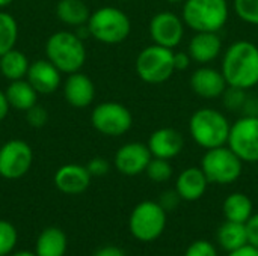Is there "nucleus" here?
Here are the masks:
<instances>
[{
    "label": "nucleus",
    "instance_id": "f257e3e1",
    "mask_svg": "<svg viewBox=\"0 0 258 256\" xmlns=\"http://www.w3.org/2000/svg\"><path fill=\"white\" fill-rule=\"evenodd\" d=\"M221 71L231 88L249 91L258 84V47L251 41L233 42L222 56Z\"/></svg>",
    "mask_w": 258,
    "mask_h": 256
},
{
    "label": "nucleus",
    "instance_id": "f03ea898",
    "mask_svg": "<svg viewBox=\"0 0 258 256\" xmlns=\"http://www.w3.org/2000/svg\"><path fill=\"white\" fill-rule=\"evenodd\" d=\"M230 130L231 124L227 116L212 107L198 109L189 121L190 137L206 151L227 145Z\"/></svg>",
    "mask_w": 258,
    "mask_h": 256
},
{
    "label": "nucleus",
    "instance_id": "7ed1b4c3",
    "mask_svg": "<svg viewBox=\"0 0 258 256\" xmlns=\"http://www.w3.org/2000/svg\"><path fill=\"white\" fill-rule=\"evenodd\" d=\"M47 59L65 74L80 71L86 60V48L77 33L60 30L53 33L45 44Z\"/></svg>",
    "mask_w": 258,
    "mask_h": 256
},
{
    "label": "nucleus",
    "instance_id": "20e7f679",
    "mask_svg": "<svg viewBox=\"0 0 258 256\" xmlns=\"http://www.w3.org/2000/svg\"><path fill=\"white\" fill-rule=\"evenodd\" d=\"M227 0H184L181 18L194 32H219L228 21Z\"/></svg>",
    "mask_w": 258,
    "mask_h": 256
},
{
    "label": "nucleus",
    "instance_id": "39448f33",
    "mask_svg": "<svg viewBox=\"0 0 258 256\" xmlns=\"http://www.w3.org/2000/svg\"><path fill=\"white\" fill-rule=\"evenodd\" d=\"M86 26L92 38L107 45L124 42L132 30L127 14L113 6H104L92 12Z\"/></svg>",
    "mask_w": 258,
    "mask_h": 256
},
{
    "label": "nucleus",
    "instance_id": "423d86ee",
    "mask_svg": "<svg viewBox=\"0 0 258 256\" xmlns=\"http://www.w3.org/2000/svg\"><path fill=\"white\" fill-rule=\"evenodd\" d=\"M168 213L157 201H144L138 204L128 219L130 234L142 243H153L162 237L166 229Z\"/></svg>",
    "mask_w": 258,
    "mask_h": 256
},
{
    "label": "nucleus",
    "instance_id": "0eeeda50",
    "mask_svg": "<svg viewBox=\"0 0 258 256\" xmlns=\"http://www.w3.org/2000/svg\"><path fill=\"white\" fill-rule=\"evenodd\" d=\"M210 184L228 186L236 183L243 170V161L227 146L207 149L200 166Z\"/></svg>",
    "mask_w": 258,
    "mask_h": 256
},
{
    "label": "nucleus",
    "instance_id": "6e6552de",
    "mask_svg": "<svg viewBox=\"0 0 258 256\" xmlns=\"http://www.w3.org/2000/svg\"><path fill=\"white\" fill-rule=\"evenodd\" d=\"M136 72L139 78L150 84H160L169 80L175 71L174 50L151 44L141 50L136 57Z\"/></svg>",
    "mask_w": 258,
    "mask_h": 256
},
{
    "label": "nucleus",
    "instance_id": "1a4fd4ad",
    "mask_svg": "<svg viewBox=\"0 0 258 256\" xmlns=\"http://www.w3.org/2000/svg\"><path fill=\"white\" fill-rule=\"evenodd\" d=\"M92 127L107 137H119L133 125L132 112L119 103L107 101L98 104L91 113Z\"/></svg>",
    "mask_w": 258,
    "mask_h": 256
},
{
    "label": "nucleus",
    "instance_id": "9d476101",
    "mask_svg": "<svg viewBox=\"0 0 258 256\" xmlns=\"http://www.w3.org/2000/svg\"><path fill=\"white\" fill-rule=\"evenodd\" d=\"M227 146L243 161L258 163V116H242L230 130Z\"/></svg>",
    "mask_w": 258,
    "mask_h": 256
},
{
    "label": "nucleus",
    "instance_id": "9b49d317",
    "mask_svg": "<svg viewBox=\"0 0 258 256\" xmlns=\"http://www.w3.org/2000/svg\"><path fill=\"white\" fill-rule=\"evenodd\" d=\"M33 163V151L27 142L14 139L0 148V177L5 180H20Z\"/></svg>",
    "mask_w": 258,
    "mask_h": 256
},
{
    "label": "nucleus",
    "instance_id": "f8f14e48",
    "mask_svg": "<svg viewBox=\"0 0 258 256\" xmlns=\"http://www.w3.org/2000/svg\"><path fill=\"white\" fill-rule=\"evenodd\" d=\"M184 26L186 24L181 17L171 11H162L150 20L148 30L153 44L174 50L184 38Z\"/></svg>",
    "mask_w": 258,
    "mask_h": 256
},
{
    "label": "nucleus",
    "instance_id": "ddd939ff",
    "mask_svg": "<svg viewBox=\"0 0 258 256\" xmlns=\"http://www.w3.org/2000/svg\"><path fill=\"white\" fill-rule=\"evenodd\" d=\"M153 155L148 145L141 142H130L122 145L113 158L116 170L125 177H136L145 172Z\"/></svg>",
    "mask_w": 258,
    "mask_h": 256
},
{
    "label": "nucleus",
    "instance_id": "4468645a",
    "mask_svg": "<svg viewBox=\"0 0 258 256\" xmlns=\"http://www.w3.org/2000/svg\"><path fill=\"white\" fill-rule=\"evenodd\" d=\"M190 88L204 100H216L224 95L228 84L221 69L201 65L190 75Z\"/></svg>",
    "mask_w": 258,
    "mask_h": 256
},
{
    "label": "nucleus",
    "instance_id": "2eb2a0df",
    "mask_svg": "<svg viewBox=\"0 0 258 256\" xmlns=\"http://www.w3.org/2000/svg\"><path fill=\"white\" fill-rule=\"evenodd\" d=\"M147 145L153 157L172 160L183 151L184 137L178 130L172 127H163L153 131Z\"/></svg>",
    "mask_w": 258,
    "mask_h": 256
},
{
    "label": "nucleus",
    "instance_id": "dca6fc26",
    "mask_svg": "<svg viewBox=\"0 0 258 256\" xmlns=\"http://www.w3.org/2000/svg\"><path fill=\"white\" fill-rule=\"evenodd\" d=\"M187 53L192 62L209 65L222 53V39L219 32H195L189 41Z\"/></svg>",
    "mask_w": 258,
    "mask_h": 256
},
{
    "label": "nucleus",
    "instance_id": "f3484780",
    "mask_svg": "<svg viewBox=\"0 0 258 256\" xmlns=\"http://www.w3.org/2000/svg\"><path fill=\"white\" fill-rule=\"evenodd\" d=\"M91 174L86 166L65 164L54 174V186L65 195H80L91 184Z\"/></svg>",
    "mask_w": 258,
    "mask_h": 256
},
{
    "label": "nucleus",
    "instance_id": "a211bd4d",
    "mask_svg": "<svg viewBox=\"0 0 258 256\" xmlns=\"http://www.w3.org/2000/svg\"><path fill=\"white\" fill-rule=\"evenodd\" d=\"M26 77L38 94H51L60 84V71L48 59L30 63Z\"/></svg>",
    "mask_w": 258,
    "mask_h": 256
},
{
    "label": "nucleus",
    "instance_id": "6ab92c4d",
    "mask_svg": "<svg viewBox=\"0 0 258 256\" xmlns=\"http://www.w3.org/2000/svg\"><path fill=\"white\" fill-rule=\"evenodd\" d=\"M63 97L70 106L83 109L94 101L95 86L88 75L77 71L68 75L63 86Z\"/></svg>",
    "mask_w": 258,
    "mask_h": 256
},
{
    "label": "nucleus",
    "instance_id": "aec40b11",
    "mask_svg": "<svg viewBox=\"0 0 258 256\" xmlns=\"http://www.w3.org/2000/svg\"><path fill=\"white\" fill-rule=\"evenodd\" d=\"M209 184L210 183L204 175L203 169L192 166L180 172L175 181V190L180 195L181 201L194 202L204 196Z\"/></svg>",
    "mask_w": 258,
    "mask_h": 256
},
{
    "label": "nucleus",
    "instance_id": "412c9836",
    "mask_svg": "<svg viewBox=\"0 0 258 256\" xmlns=\"http://www.w3.org/2000/svg\"><path fill=\"white\" fill-rule=\"evenodd\" d=\"M216 240H218L219 247L224 252L230 253L233 250H237L248 244L246 225L225 220L216 232Z\"/></svg>",
    "mask_w": 258,
    "mask_h": 256
},
{
    "label": "nucleus",
    "instance_id": "4be33fe9",
    "mask_svg": "<svg viewBox=\"0 0 258 256\" xmlns=\"http://www.w3.org/2000/svg\"><path fill=\"white\" fill-rule=\"evenodd\" d=\"M67 246L68 240L65 232L59 228L50 226L38 235L35 253L38 256H63Z\"/></svg>",
    "mask_w": 258,
    "mask_h": 256
},
{
    "label": "nucleus",
    "instance_id": "5701e85b",
    "mask_svg": "<svg viewBox=\"0 0 258 256\" xmlns=\"http://www.w3.org/2000/svg\"><path fill=\"white\" fill-rule=\"evenodd\" d=\"M222 213L225 216V220L246 225V222L254 214V205L249 196L240 192H234L225 198L222 204Z\"/></svg>",
    "mask_w": 258,
    "mask_h": 256
},
{
    "label": "nucleus",
    "instance_id": "b1692460",
    "mask_svg": "<svg viewBox=\"0 0 258 256\" xmlns=\"http://www.w3.org/2000/svg\"><path fill=\"white\" fill-rule=\"evenodd\" d=\"M5 95L11 107L17 110H29L30 107L36 104L38 92L33 89V86L27 80L21 78V80L11 81Z\"/></svg>",
    "mask_w": 258,
    "mask_h": 256
},
{
    "label": "nucleus",
    "instance_id": "393cba45",
    "mask_svg": "<svg viewBox=\"0 0 258 256\" xmlns=\"http://www.w3.org/2000/svg\"><path fill=\"white\" fill-rule=\"evenodd\" d=\"M57 18L68 26H83L88 23L91 12L85 0H60L56 6Z\"/></svg>",
    "mask_w": 258,
    "mask_h": 256
},
{
    "label": "nucleus",
    "instance_id": "a878e982",
    "mask_svg": "<svg viewBox=\"0 0 258 256\" xmlns=\"http://www.w3.org/2000/svg\"><path fill=\"white\" fill-rule=\"evenodd\" d=\"M29 66H30V63H29L27 57L15 48L9 50L0 56V72L5 78H8L11 81L24 78L27 75Z\"/></svg>",
    "mask_w": 258,
    "mask_h": 256
},
{
    "label": "nucleus",
    "instance_id": "bb28decb",
    "mask_svg": "<svg viewBox=\"0 0 258 256\" xmlns=\"http://www.w3.org/2000/svg\"><path fill=\"white\" fill-rule=\"evenodd\" d=\"M18 38V26L11 14L0 12V56L12 50Z\"/></svg>",
    "mask_w": 258,
    "mask_h": 256
},
{
    "label": "nucleus",
    "instance_id": "cd10ccee",
    "mask_svg": "<svg viewBox=\"0 0 258 256\" xmlns=\"http://www.w3.org/2000/svg\"><path fill=\"white\" fill-rule=\"evenodd\" d=\"M145 174L147 177L153 181V183H166L172 178V166L169 163V160H165V158H157V157H153L151 161L148 163L147 169H145Z\"/></svg>",
    "mask_w": 258,
    "mask_h": 256
},
{
    "label": "nucleus",
    "instance_id": "c85d7f7f",
    "mask_svg": "<svg viewBox=\"0 0 258 256\" xmlns=\"http://www.w3.org/2000/svg\"><path fill=\"white\" fill-rule=\"evenodd\" d=\"M18 241L15 226L8 220H0V256H9Z\"/></svg>",
    "mask_w": 258,
    "mask_h": 256
},
{
    "label": "nucleus",
    "instance_id": "c756f323",
    "mask_svg": "<svg viewBox=\"0 0 258 256\" xmlns=\"http://www.w3.org/2000/svg\"><path fill=\"white\" fill-rule=\"evenodd\" d=\"M236 15L252 26H258V0H234Z\"/></svg>",
    "mask_w": 258,
    "mask_h": 256
},
{
    "label": "nucleus",
    "instance_id": "7c9ffc66",
    "mask_svg": "<svg viewBox=\"0 0 258 256\" xmlns=\"http://www.w3.org/2000/svg\"><path fill=\"white\" fill-rule=\"evenodd\" d=\"M222 98H224V106H225L228 110L234 112V110H242V109H243L248 95H246V91H245V89H239V88H231V86H228V88L225 89Z\"/></svg>",
    "mask_w": 258,
    "mask_h": 256
},
{
    "label": "nucleus",
    "instance_id": "2f4dec72",
    "mask_svg": "<svg viewBox=\"0 0 258 256\" xmlns=\"http://www.w3.org/2000/svg\"><path fill=\"white\" fill-rule=\"evenodd\" d=\"M184 256H219V253L213 243L207 240H197L186 249Z\"/></svg>",
    "mask_w": 258,
    "mask_h": 256
},
{
    "label": "nucleus",
    "instance_id": "473e14b6",
    "mask_svg": "<svg viewBox=\"0 0 258 256\" xmlns=\"http://www.w3.org/2000/svg\"><path fill=\"white\" fill-rule=\"evenodd\" d=\"M26 119H27V122H29L30 127L41 128V127H44L47 124L48 115H47V112H45V109L42 106L35 104L29 110H26Z\"/></svg>",
    "mask_w": 258,
    "mask_h": 256
},
{
    "label": "nucleus",
    "instance_id": "72a5a7b5",
    "mask_svg": "<svg viewBox=\"0 0 258 256\" xmlns=\"http://www.w3.org/2000/svg\"><path fill=\"white\" fill-rule=\"evenodd\" d=\"M157 202L160 204V207H162L166 213H169V211L175 210V208L180 205L181 198H180V195L177 193V190L174 189V190H166V192H163V193L159 196V201H157Z\"/></svg>",
    "mask_w": 258,
    "mask_h": 256
},
{
    "label": "nucleus",
    "instance_id": "f704fd0d",
    "mask_svg": "<svg viewBox=\"0 0 258 256\" xmlns=\"http://www.w3.org/2000/svg\"><path fill=\"white\" fill-rule=\"evenodd\" d=\"M86 169L89 170L91 177H104L110 170V164L106 158L95 157L86 164Z\"/></svg>",
    "mask_w": 258,
    "mask_h": 256
},
{
    "label": "nucleus",
    "instance_id": "c9c22d12",
    "mask_svg": "<svg viewBox=\"0 0 258 256\" xmlns=\"http://www.w3.org/2000/svg\"><path fill=\"white\" fill-rule=\"evenodd\" d=\"M246 232H248V244L258 249V213L252 214L251 219L246 222Z\"/></svg>",
    "mask_w": 258,
    "mask_h": 256
},
{
    "label": "nucleus",
    "instance_id": "e433bc0d",
    "mask_svg": "<svg viewBox=\"0 0 258 256\" xmlns=\"http://www.w3.org/2000/svg\"><path fill=\"white\" fill-rule=\"evenodd\" d=\"M192 59L189 56L187 51H175L174 53V66H175V71H184L189 68Z\"/></svg>",
    "mask_w": 258,
    "mask_h": 256
},
{
    "label": "nucleus",
    "instance_id": "4c0bfd02",
    "mask_svg": "<svg viewBox=\"0 0 258 256\" xmlns=\"http://www.w3.org/2000/svg\"><path fill=\"white\" fill-rule=\"evenodd\" d=\"M242 112L245 116H258V98L248 97Z\"/></svg>",
    "mask_w": 258,
    "mask_h": 256
},
{
    "label": "nucleus",
    "instance_id": "58836bf2",
    "mask_svg": "<svg viewBox=\"0 0 258 256\" xmlns=\"http://www.w3.org/2000/svg\"><path fill=\"white\" fill-rule=\"evenodd\" d=\"M94 256H125V253L118 246H104V247H100L94 253Z\"/></svg>",
    "mask_w": 258,
    "mask_h": 256
},
{
    "label": "nucleus",
    "instance_id": "ea45409f",
    "mask_svg": "<svg viewBox=\"0 0 258 256\" xmlns=\"http://www.w3.org/2000/svg\"><path fill=\"white\" fill-rule=\"evenodd\" d=\"M227 256H258V249L251 246V244H246L237 250H233L230 253H227Z\"/></svg>",
    "mask_w": 258,
    "mask_h": 256
},
{
    "label": "nucleus",
    "instance_id": "a19ab883",
    "mask_svg": "<svg viewBox=\"0 0 258 256\" xmlns=\"http://www.w3.org/2000/svg\"><path fill=\"white\" fill-rule=\"evenodd\" d=\"M9 103H8V98L5 95V92L0 91V122L6 118L8 112H9Z\"/></svg>",
    "mask_w": 258,
    "mask_h": 256
},
{
    "label": "nucleus",
    "instance_id": "79ce46f5",
    "mask_svg": "<svg viewBox=\"0 0 258 256\" xmlns=\"http://www.w3.org/2000/svg\"><path fill=\"white\" fill-rule=\"evenodd\" d=\"M9 256H38L35 252H27V250H21V252H15V253H11Z\"/></svg>",
    "mask_w": 258,
    "mask_h": 256
},
{
    "label": "nucleus",
    "instance_id": "37998d69",
    "mask_svg": "<svg viewBox=\"0 0 258 256\" xmlns=\"http://www.w3.org/2000/svg\"><path fill=\"white\" fill-rule=\"evenodd\" d=\"M14 0H0V8H6L12 3Z\"/></svg>",
    "mask_w": 258,
    "mask_h": 256
},
{
    "label": "nucleus",
    "instance_id": "c03bdc74",
    "mask_svg": "<svg viewBox=\"0 0 258 256\" xmlns=\"http://www.w3.org/2000/svg\"><path fill=\"white\" fill-rule=\"evenodd\" d=\"M166 2H169V3H172V5H175V3H183L184 0H166Z\"/></svg>",
    "mask_w": 258,
    "mask_h": 256
},
{
    "label": "nucleus",
    "instance_id": "a18cd8bd",
    "mask_svg": "<svg viewBox=\"0 0 258 256\" xmlns=\"http://www.w3.org/2000/svg\"><path fill=\"white\" fill-rule=\"evenodd\" d=\"M122 2H127V0H122Z\"/></svg>",
    "mask_w": 258,
    "mask_h": 256
},
{
    "label": "nucleus",
    "instance_id": "49530a36",
    "mask_svg": "<svg viewBox=\"0 0 258 256\" xmlns=\"http://www.w3.org/2000/svg\"><path fill=\"white\" fill-rule=\"evenodd\" d=\"M85 2H86V0H85Z\"/></svg>",
    "mask_w": 258,
    "mask_h": 256
}]
</instances>
